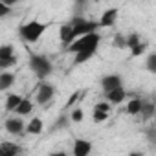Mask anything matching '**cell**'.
<instances>
[{
    "label": "cell",
    "instance_id": "1",
    "mask_svg": "<svg viewBox=\"0 0 156 156\" xmlns=\"http://www.w3.org/2000/svg\"><path fill=\"white\" fill-rule=\"evenodd\" d=\"M101 42V35L98 31H92V33H87V35H79V37H75L66 48L70 53H77V51H81V50H98Z\"/></svg>",
    "mask_w": 156,
    "mask_h": 156
},
{
    "label": "cell",
    "instance_id": "2",
    "mask_svg": "<svg viewBox=\"0 0 156 156\" xmlns=\"http://www.w3.org/2000/svg\"><path fill=\"white\" fill-rule=\"evenodd\" d=\"M46 31V24L41 22V20H30L26 24H22L19 28V35L24 42L28 44H33V42H39V39L44 35Z\"/></svg>",
    "mask_w": 156,
    "mask_h": 156
},
{
    "label": "cell",
    "instance_id": "3",
    "mask_svg": "<svg viewBox=\"0 0 156 156\" xmlns=\"http://www.w3.org/2000/svg\"><path fill=\"white\" fill-rule=\"evenodd\" d=\"M30 68L31 72L39 77V79H46V77L51 73V62L46 55L42 53H31L30 55Z\"/></svg>",
    "mask_w": 156,
    "mask_h": 156
},
{
    "label": "cell",
    "instance_id": "4",
    "mask_svg": "<svg viewBox=\"0 0 156 156\" xmlns=\"http://www.w3.org/2000/svg\"><path fill=\"white\" fill-rule=\"evenodd\" d=\"M72 28H73V35L79 37V35H87V33H92V31H98V22L94 20H87L85 17H73L70 20Z\"/></svg>",
    "mask_w": 156,
    "mask_h": 156
},
{
    "label": "cell",
    "instance_id": "5",
    "mask_svg": "<svg viewBox=\"0 0 156 156\" xmlns=\"http://www.w3.org/2000/svg\"><path fill=\"white\" fill-rule=\"evenodd\" d=\"M53 96H55V87L42 81V83L39 85V88H37L35 99H37V103H39L41 107L48 108V107L51 105V101H53Z\"/></svg>",
    "mask_w": 156,
    "mask_h": 156
},
{
    "label": "cell",
    "instance_id": "6",
    "mask_svg": "<svg viewBox=\"0 0 156 156\" xmlns=\"http://www.w3.org/2000/svg\"><path fill=\"white\" fill-rule=\"evenodd\" d=\"M118 15H119V9L118 8L105 9L103 15H101V19H99V22H98V26L99 28H110V26H114L116 20H118Z\"/></svg>",
    "mask_w": 156,
    "mask_h": 156
},
{
    "label": "cell",
    "instance_id": "7",
    "mask_svg": "<svg viewBox=\"0 0 156 156\" xmlns=\"http://www.w3.org/2000/svg\"><path fill=\"white\" fill-rule=\"evenodd\" d=\"M4 127H6V130H8L9 134L19 136V134L24 132V127H26V125H24V121H22V116H17V118H9V119H6Z\"/></svg>",
    "mask_w": 156,
    "mask_h": 156
},
{
    "label": "cell",
    "instance_id": "8",
    "mask_svg": "<svg viewBox=\"0 0 156 156\" xmlns=\"http://www.w3.org/2000/svg\"><path fill=\"white\" fill-rule=\"evenodd\" d=\"M105 98H107V101H108L110 105H119V103L125 101L127 92H125V88H123V85H121V87H116V88L105 92Z\"/></svg>",
    "mask_w": 156,
    "mask_h": 156
},
{
    "label": "cell",
    "instance_id": "9",
    "mask_svg": "<svg viewBox=\"0 0 156 156\" xmlns=\"http://www.w3.org/2000/svg\"><path fill=\"white\" fill-rule=\"evenodd\" d=\"M121 85H123V79L118 73H108V75H105L103 79H101V88L105 92H108V90H112L116 87H121Z\"/></svg>",
    "mask_w": 156,
    "mask_h": 156
},
{
    "label": "cell",
    "instance_id": "10",
    "mask_svg": "<svg viewBox=\"0 0 156 156\" xmlns=\"http://www.w3.org/2000/svg\"><path fill=\"white\" fill-rule=\"evenodd\" d=\"M72 152H73V156H88L92 152V143L88 140H75Z\"/></svg>",
    "mask_w": 156,
    "mask_h": 156
},
{
    "label": "cell",
    "instance_id": "11",
    "mask_svg": "<svg viewBox=\"0 0 156 156\" xmlns=\"http://www.w3.org/2000/svg\"><path fill=\"white\" fill-rule=\"evenodd\" d=\"M59 39H61L62 46H68V44L75 39V35H73V28H72L70 22L61 24V28H59Z\"/></svg>",
    "mask_w": 156,
    "mask_h": 156
},
{
    "label": "cell",
    "instance_id": "12",
    "mask_svg": "<svg viewBox=\"0 0 156 156\" xmlns=\"http://www.w3.org/2000/svg\"><path fill=\"white\" fill-rule=\"evenodd\" d=\"M15 73L13 72H9V70H4L2 73H0V92H6V90H9L13 85H15Z\"/></svg>",
    "mask_w": 156,
    "mask_h": 156
},
{
    "label": "cell",
    "instance_id": "13",
    "mask_svg": "<svg viewBox=\"0 0 156 156\" xmlns=\"http://www.w3.org/2000/svg\"><path fill=\"white\" fill-rule=\"evenodd\" d=\"M20 152H22V149L17 143H11V141L0 143V156H17Z\"/></svg>",
    "mask_w": 156,
    "mask_h": 156
},
{
    "label": "cell",
    "instance_id": "14",
    "mask_svg": "<svg viewBox=\"0 0 156 156\" xmlns=\"http://www.w3.org/2000/svg\"><path fill=\"white\" fill-rule=\"evenodd\" d=\"M17 116H30L31 112H33V101H30V99H26V98H22L20 99V103L17 105V108L13 110Z\"/></svg>",
    "mask_w": 156,
    "mask_h": 156
},
{
    "label": "cell",
    "instance_id": "15",
    "mask_svg": "<svg viewBox=\"0 0 156 156\" xmlns=\"http://www.w3.org/2000/svg\"><path fill=\"white\" fill-rule=\"evenodd\" d=\"M24 130L28 132V134H41L42 130H44V121L37 116V118H31V121L24 127Z\"/></svg>",
    "mask_w": 156,
    "mask_h": 156
},
{
    "label": "cell",
    "instance_id": "16",
    "mask_svg": "<svg viewBox=\"0 0 156 156\" xmlns=\"http://www.w3.org/2000/svg\"><path fill=\"white\" fill-rule=\"evenodd\" d=\"M94 53H96V50H81V51L73 53V64L77 66V64H83V62L90 61L94 57Z\"/></svg>",
    "mask_w": 156,
    "mask_h": 156
},
{
    "label": "cell",
    "instance_id": "17",
    "mask_svg": "<svg viewBox=\"0 0 156 156\" xmlns=\"http://www.w3.org/2000/svg\"><path fill=\"white\" fill-rule=\"evenodd\" d=\"M138 116H141V119H143V121L151 119V118L154 116V103H152V101H145V99H143V103H141V108H140V114H138Z\"/></svg>",
    "mask_w": 156,
    "mask_h": 156
},
{
    "label": "cell",
    "instance_id": "18",
    "mask_svg": "<svg viewBox=\"0 0 156 156\" xmlns=\"http://www.w3.org/2000/svg\"><path fill=\"white\" fill-rule=\"evenodd\" d=\"M20 99H22V96H20V94H8L6 103H4L6 112H13V110L17 108V105L20 103Z\"/></svg>",
    "mask_w": 156,
    "mask_h": 156
},
{
    "label": "cell",
    "instance_id": "19",
    "mask_svg": "<svg viewBox=\"0 0 156 156\" xmlns=\"http://www.w3.org/2000/svg\"><path fill=\"white\" fill-rule=\"evenodd\" d=\"M141 103H143V99L141 98H132L129 103H127V114L129 116H138L140 114V108H141Z\"/></svg>",
    "mask_w": 156,
    "mask_h": 156
},
{
    "label": "cell",
    "instance_id": "20",
    "mask_svg": "<svg viewBox=\"0 0 156 156\" xmlns=\"http://www.w3.org/2000/svg\"><path fill=\"white\" fill-rule=\"evenodd\" d=\"M68 119H70V118H68L66 114H61V116H59V119L51 125V132H57V130L66 129V127H68Z\"/></svg>",
    "mask_w": 156,
    "mask_h": 156
},
{
    "label": "cell",
    "instance_id": "21",
    "mask_svg": "<svg viewBox=\"0 0 156 156\" xmlns=\"http://www.w3.org/2000/svg\"><path fill=\"white\" fill-rule=\"evenodd\" d=\"M15 55V46L13 44H2L0 46V59H9Z\"/></svg>",
    "mask_w": 156,
    "mask_h": 156
},
{
    "label": "cell",
    "instance_id": "22",
    "mask_svg": "<svg viewBox=\"0 0 156 156\" xmlns=\"http://www.w3.org/2000/svg\"><path fill=\"white\" fill-rule=\"evenodd\" d=\"M83 119H85L83 108H73V110L70 112V121H73V123H81Z\"/></svg>",
    "mask_w": 156,
    "mask_h": 156
},
{
    "label": "cell",
    "instance_id": "23",
    "mask_svg": "<svg viewBox=\"0 0 156 156\" xmlns=\"http://www.w3.org/2000/svg\"><path fill=\"white\" fill-rule=\"evenodd\" d=\"M140 41H141V37H140L138 33H130V35H127V37H125V48H129V50H130V48H132V46H136Z\"/></svg>",
    "mask_w": 156,
    "mask_h": 156
},
{
    "label": "cell",
    "instance_id": "24",
    "mask_svg": "<svg viewBox=\"0 0 156 156\" xmlns=\"http://www.w3.org/2000/svg\"><path fill=\"white\" fill-rule=\"evenodd\" d=\"M145 66L151 73H156V53H149L147 55V61H145Z\"/></svg>",
    "mask_w": 156,
    "mask_h": 156
},
{
    "label": "cell",
    "instance_id": "25",
    "mask_svg": "<svg viewBox=\"0 0 156 156\" xmlns=\"http://www.w3.org/2000/svg\"><path fill=\"white\" fill-rule=\"evenodd\" d=\"M145 50H147V44H145L143 41H140L136 46H132V48H130V53H132L134 57H140L141 53H145Z\"/></svg>",
    "mask_w": 156,
    "mask_h": 156
},
{
    "label": "cell",
    "instance_id": "26",
    "mask_svg": "<svg viewBox=\"0 0 156 156\" xmlns=\"http://www.w3.org/2000/svg\"><path fill=\"white\" fill-rule=\"evenodd\" d=\"M107 118H108V112H103V110H94L92 112V121L94 123H103V121H107Z\"/></svg>",
    "mask_w": 156,
    "mask_h": 156
},
{
    "label": "cell",
    "instance_id": "27",
    "mask_svg": "<svg viewBox=\"0 0 156 156\" xmlns=\"http://www.w3.org/2000/svg\"><path fill=\"white\" fill-rule=\"evenodd\" d=\"M15 64H17V55H13L9 59H0V70H8Z\"/></svg>",
    "mask_w": 156,
    "mask_h": 156
},
{
    "label": "cell",
    "instance_id": "28",
    "mask_svg": "<svg viewBox=\"0 0 156 156\" xmlns=\"http://www.w3.org/2000/svg\"><path fill=\"white\" fill-rule=\"evenodd\" d=\"M110 108H112V105L108 101H101L94 107V110H103V112H110Z\"/></svg>",
    "mask_w": 156,
    "mask_h": 156
},
{
    "label": "cell",
    "instance_id": "29",
    "mask_svg": "<svg viewBox=\"0 0 156 156\" xmlns=\"http://www.w3.org/2000/svg\"><path fill=\"white\" fill-rule=\"evenodd\" d=\"M11 13V8L9 6H6L4 2H0V19H4V17H8Z\"/></svg>",
    "mask_w": 156,
    "mask_h": 156
},
{
    "label": "cell",
    "instance_id": "30",
    "mask_svg": "<svg viewBox=\"0 0 156 156\" xmlns=\"http://www.w3.org/2000/svg\"><path fill=\"white\" fill-rule=\"evenodd\" d=\"M79 96H81V92H79V90H77V92H73V94L70 96V99H68V103H66V107H64V108H70V107H72V105H73L77 99H79Z\"/></svg>",
    "mask_w": 156,
    "mask_h": 156
},
{
    "label": "cell",
    "instance_id": "31",
    "mask_svg": "<svg viewBox=\"0 0 156 156\" xmlns=\"http://www.w3.org/2000/svg\"><path fill=\"white\" fill-rule=\"evenodd\" d=\"M114 44H116V46H119V48H125V39H123L121 35H118V37H116V41H114Z\"/></svg>",
    "mask_w": 156,
    "mask_h": 156
},
{
    "label": "cell",
    "instance_id": "32",
    "mask_svg": "<svg viewBox=\"0 0 156 156\" xmlns=\"http://www.w3.org/2000/svg\"><path fill=\"white\" fill-rule=\"evenodd\" d=\"M0 2H4L6 6H9V8H13L15 4H19V2H20V0H0Z\"/></svg>",
    "mask_w": 156,
    "mask_h": 156
}]
</instances>
